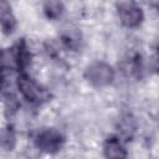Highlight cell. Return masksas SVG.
I'll use <instances>...</instances> for the list:
<instances>
[{
	"label": "cell",
	"mask_w": 159,
	"mask_h": 159,
	"mask_svg": "<svg viewBox=\"0 0 159 159\" xmlns=\"http://www.w3.org/2000/svg\"><path fill=\"white\" fill-rule=\"evenodd\" d=\"M34 143H35L36 148L40 149L41 152H45L48 154H55L58 150H61V148L65 143V138L56 129H52V128L42 129L35 135Z\"/></svg>",
	"instance_id": "obj_2"
},
{
	"label": "cell",
	"mask_w": 159,
	"mask_h": 159,
	"mask_svg": "<svg viewBox=\"0 0 159 159\" xmlns=\"http://www.w3.org/2000/svg\"><path fill=\"white\" fill-rule=\"evenodd\" d=\"M17 88L22 97L31 103H40L46 97V92L25 72L17 76Z\"/></svg>",
	"instance_id": "obj_3"
},
{
	"label": "cell",
	"mask_w": 159,
	"mask_h": 159,
	"mask_svg": "<svg viewBox=\"0 0 159 159\" xmlns=\"http://www.w3.org/2000/svg\"><path fill=\"white\" fill-rule=\"evenodd\" d=\"M15 142H16L15 130H14L12 125H7L1 133V147L6 152L12 150L15 147Z\"/></svg>",
	"instance_id": "obj_9"
},
{
	"label": "cell",
	"mask_w": 159,
	"mask_h": 159,
	"mask_svg": "<svg viewBox=\"0 0 159 159\" xmlns=\"http://www.w3.org/2000/svg\"><path fill=\"white\" fill-rule=\"evenodd\" d=\"M118 15L120 22L129 29L138 27L144 19L142 9L133 1H123L118 6Z\"/></svg>",
	"instance_id": "obj_4"
},
{
	"label": "cell",
	"mask_w": 159,
	"mask_h": 159,
	"mask_svg": "<svg viewBox=\"0 0 159 159\" xmlns=\"http://www.w3.org/2000/svg\"><path fill=\"white\" fill-rule=\"evenodd\" d=\"M62 41H63V43H65L67 47L75 50V48H77V46L80 45V35H78L77 31L70 30V31H67L66 34H63Z\"/></svg>",
	"instance_id": "obj_10"
},
{
	"label": "cell",
	"mask_w": 159,
	"mask_h": 159,
	"mask_svg": "<svg viewBox=\"0 0 159 159\" xmlns=\"http://www.w3.org/2000/svg\"><path fill=\"white\" fill-rule=\"evenodd\" d=\"M154 67L157 70V72L159 73V47L157 50V55H155V62H154Z\"/></svg>",
	"instance_id": "obj_11"
},
{
	"label": "cell",
	"mask_w": 159,
	"mask_h": 159,
	"mask_svg": "<svg viewBox=\"0 0 159 159\" xmlns=\"http://www.w3.org/2000/svg\"><path fill=\"white\" fill-rule=\"evenodd\" d=\"M43 12L50 20H58L65 12V6L61 0H46L43 2Z\"/></svg>",
	"instance_id": "obj_8"
},
{
	"label": "cell",
	"mask_w": 159,
	"mask_h": 159,
	"mask_svg": "<svg viewBox=\"0 0 159 159\" xmlns=\"http://www.w3.org/2000/svg\"><path fill=\"white\" fill-rule=\"evenodd\" d=\"M84 78L94 87H106L114 80L113 68L106 62H93L84 71Z\"/></svg>",
	"instance_id": "obj_1"
},
{
	"label": "cell",
	"mask_w": 159,
	"mask_h": 159,
	"mask_svg": "<svg viewBox=\"0 0 159 159\" xmlns=\"http://www.w3.org/2000/svg\"><path fill=\"white\" fill-rule=\"evenodd\" d=\"M11 52V58L15 62V66L22 72L27 68L31 61V53L29 51L27 43L24 39H20L10 50Z\"/></svg>",
	"instance_id": "obj_5"
},
{
	"label": "cell",
	"mask_w": 159,
	"mask_h": 159,
	"mask_svg": "<svg viewBox=\"0 0 159 159\" xmlns=\"http://www.w3.org/2000/svg\"><path fill=\"white\" fill-rule=\"evenodd\" d=\"M103 153L106 158H125L127 152L120 142V139L116 135L108 137L103 144Z\"/></svg>",
	"instance_id": "obj_7"
},
{
	"label": "cell",
	"mask_w": 159,
	"mask_h": 159,
	"mask_svg": "<svg viewBox=\"0 0 159 159\" xmlns=\"http://www.w3.org/2000/svg\"><path fill=\"white\" fill-rule=\"evenodd\" d=\"M0 22L4 35H10L16 27V19L12 14L11 6L6 0L0 1Z\"/></svg>",
	"instance_id": "obj_6"
}]
</instances>
